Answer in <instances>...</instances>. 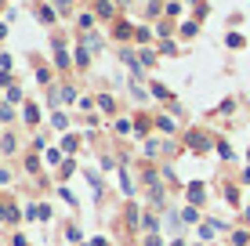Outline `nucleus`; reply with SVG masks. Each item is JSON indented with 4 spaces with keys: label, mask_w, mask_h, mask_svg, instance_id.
<instances>
[]
</instances>
